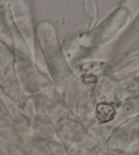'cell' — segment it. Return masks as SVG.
<instances>
[{
	"mask_svg": "<svg viewBox=\"0 0 139 155\" xmlns=\"http://www.w3.org/2000/svg\"><path fill=\"white\" fill-rule=\"evenodd\" d=\"M96 117L100 123H107L114 119L116 111L111 104L100 103L96 107Z\"/></svg>",
	"mask_w": 139,
	"mask_h": 155,
	"instance_id": "cell-1",
	"label": "cell"
}]
</instances>
